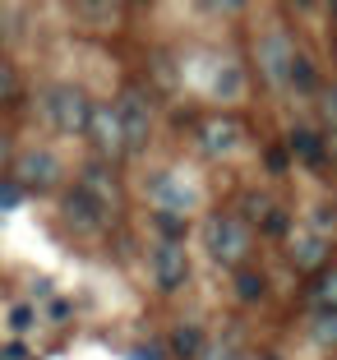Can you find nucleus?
I'll list each match as a JSON object with an SVG mask.
<instances>
[{"label":"nucleus","mask_w":337,"mask_h":360,"mask_svg":"<svg viewBox=\"0 0 337 360\" xmlns=\"http://www.w3.org/2000/svg\"><path fill=\"white\" fill-rule=\"evenodd\" d=\"M203 245H208V259L222 268H236L250 250V222L236 217V212H217L203 222Z\"/></svg>","instance_id":"1"},{"label":"nucleus","mask_w":337,"mask_h":360,"mask_svg":"<svg viewBox=\"0 0 337 360\" xmlns=\"http://www.w3.org/2000/svg\"><path fill=\"white\" fill-rule=\"evenodd\" d=\"M46 116L61 134H88V120H93V106H88L84 88L74 84H56L46 93Z\"/></svg>","instance_id":"2"},{"label":"nucleus","mask_w":337,"mask_h":360,"mask_svg":"<svg viewBox=\"0 0 337 360\" xmlns=\"http://www.w3.org/2000/svg\"><path fill=\"white\" fill-rule=\"evenodd\" d=\"M148 273H153V286L158 291H180V286L190 282V255H185V245L176 240H158L153 245V255H148Z\"/></svg>","instance_id":"3"},{"label":"nucleus","mask_w":337,"mask_h":360,"mask_svg":"<svg viewBox=\"0 0 337 360\" xmlns=\"http://www.w3.org/2000/svg\"><path fill=\"white\" fill-rule=\"evenodd\" d=\"M291 60H295V42L286 37L282 28H273V32L259 37V65H264V79L273 88H286V79H291Z\"/></svg>","instance_id":"4"},{"label":"nucleus","mask_w":337,"mask_h":360,"mask_svg":"<svg viewBox=\"0 0 337 360\" xmlns=\"http://www.w3.org/2000/svg\"><path fill=\"white\" fill-rule=\"evenodd\" d=\"M116 116H120V134H125V153H144L148 134H153V111H148V102L139 93H120Z\"/></svg>","instance_id":"5"},{"label":"nucleus","mask_w":337,"mask_h":360,"mask_svg":"<svg viewBox=\"0 0 337 360\" xmlns=\"http://www.w3.org/2000/svg\"><path fill=\"white\" fill-rule=\"evenodd\" d=\"M153 203H158V212H171V217H190V212L199 208V190H194L185 176H162L158 185H153Z\"/></svg>","instance_id":"6"},{"label":"nucleus","mask_w":337,"mask_h":360,"mask_svg":"<svg viewBox=\"0 0 337 360\" xmlns=\"http://www.w3.org/2000/svg\"><path fill=\"white\" fill-rule=\"evenodd\" d=\"M199 148L208 153V158H231L236 148H241V125H236L231 116H212L199 125Z\"/></svg>","instance_id":"7"},{"label":"nucleus","mask_w":337,"mask_h":360,"mask_svg":"<svg viewBox=\"0 0 337 360\" xmlns=\"http://www.w3.org/2000/svg\"><path fill=\"white\" fill-rule=\"evenodd\" d=\"M88 134H93V143H97V153H102V158H120V153H125V134H120L116 106H93Z\"/></svg>","instance_id":"8"},{"label":"nucleus","mask_w":337,"mask_h":360,"mask_svg":"<svg viewBox=\"0 0 337 360\" xmlns=\"http://www.w3.org/2000/svg\"><path fill=\"white\" fill-rule=\"evenodd\" d=\"M56 180H61V162H56V153L37 148V153H23V158H19V185H23V190H51Z\"/></svg>","instance_id":"9"},{"label":"nucleus","mask_w":337,"mask_h":360,"mask_svg":"<svg viewBox=\"0 0 337 360\" xmlns=\"http://www.w3.org/2000/svg\"><path fill=\"white\" fill-rule=\"evenodd\" d=\"M65 217H70L74 226H84V231H102L106 217H111V208H102L84 185H74V190L65 194Z\"/></svg>","instance_id":"10"},{"label":"nucleus","mask_w":337,"mask_h":360,"mask_svg":"<svg viewBox=\"0 0 337 360\" xmlns=\"http://www.w3.org/2000/svg\"><path fill=\"white\" fill-rule=\"evenodd\" d=\"M324 250H328V236L319 231H295L291 236V259H295V268H319L324 264Z\"/></svg>","instance_id":"11"},{"label":"nucleus","mask_w":337,"mask_h":360,"mask_svg":"<svg viewBox=\"0 0 337 360\" xmlns=\"http://www.w3.org/2000/svg\"><path fill=\"white\" fill-rule=\"evenodd\" d=\"M291 153L305 162V167H324V162H328V143L314 134V129H305V125L291 129Z\"/></svg>","instance_id":"12"},{"label":"nucleus","mask_w":337,"mask_h":360,"mask_svg":"<svg viewBox=\"0 0 337 360\" xmlns=\"http://www.w3.org/2000/svg\"><path fill=\"white\" fill-rule=\"evenodd\" d=\"M212 97H222V102H236V97L245 93V70L236 60H222L217 65V75H212Z\"/></svg>","instance_id":"13"},{"label":"nucleus","mask_w":337,"mask_h":360,"mask_svg":"<svg viewBox=\"0 0 337 360\" xmlns=\"http://www.w3.org/2000/svg\"><path fill=\"white\" fill-rule=\"evenodd\" d=\"M88 194H93L102 208H116V199H120V190H116V180H111V171L106 167H88L84 171V180H79Z\"/></svg>","instance_id":"14"},{"label":"nucleus","mask_w":337,"mask_h":360,"mask_svg":"<svg viewBox=\"0 0 337 360\" xmlns=\"http://www.w3.org/2000/svg\"><path fill=\"white\" fill-rule=\"evenodd\" d=\"M286 88H295V93H305V97H314V93H319V75H314V65H310V56H305V51H295Z\"/></svg>","instance_id":"15"},{"label":"nucleus","mask_w":337,"mask_h":360,"mask_svg":"<svg viewBox=\"0 0 337 360\" xmlns=\"http://www.w3.org/2000/svg\"><path fill=\"white\" fill-rule=\"evenodd\" d=\"M171 351H176V356H185V360H194L203 351V333L194 328V323H180V328L171 333Z\"/></svg>","instance_id":"16"},{"label":"nucleus","mask_w":337,"mask_h":360,"mask_svg":"<svg viewBox=\"0 0 337 360\" xmlns=\"http://www.w3.org/2000/svg\"><path fill=\"white\" fill-rule=\"evenodd\" d=\"M264 291H268V282H264L259 273H254V268H241V273H236V296H241L245 305L264 300Z\"/></svg>","instance_id":"17"},{"label":"nucleus","mask_w":337,"mask_h":360,"mask_svg":"<svg viewBox=\"0 0 337 360\" xmlns=\"http://www.w3.org/2000/svg\"><path fill=\"white\" fill-rule=\"evenodd\" d=\"M194 360H241V347H236V338L227 333V338H212V342H203V351Z\"/></svg>","instance_id":"18"},{"label":"nucleus","mask_w":337,"mask_h":360,"mask_svg":"<svg viewBox=\"0 0 337 360\" xmlns=\"http://www.w3.org/2000/svg\"><path fill=\"white\" fill-rule=\"evenodd\" d=\"M314 309H337V268L319 273V282H314Z\"/></svg>","instance_id":"19"},{"label":"nucleus","mask_w":337,"mask_h":360,"mask_svg":"<svg viewBox=\"0 0 337 360\" xmlns=\"http://www.w3.org/2000/svg\"><path fill=\"white\" fill-rule=\"evenodd\" d=\"M5 323H10V333H32V323H37V305H28V300H19V305H10V314H5Z\"/></svg>","instance_id":"20"},{"label":"nucleus","mask_w":337,"mask_h":360,"mask_svg":"<svg viewBox=\"0 0 337 360\" xmlns=\"http://www.w3.org/2000/svg\"><path fill=\"white\" fill-rule=\"evenodd\" d=\"M314 342L319 347H333L337 342V309H319L314 314Z\"/></svg>","instance_id":"21"},{"label":"nucleus","mask_w":337,"mask_h":360,"mask_svg":"<svg viewBox=\"0 0 337 360\" xmlns=\"http://www.w3.org/2000/svg\"><path fill=\"white\" fill-rule=\"evenodd\" d=\"M268 212H273V199H268V194H245V217H250V222L264 226Z\"/></svg>","instance_id":"22"},{"label":"nucleus","mask_w":337,"mask_h":360,"mask_svg":"<svg viewBox=\"0 0 337 360\" xmlns=\"http://www.w3.org/2000/svg\"><path fill=\"white\" fill-rule=\"evenodd\" d=\"M319 116L337 129V88H324V93H319Z\"/></svg>","instance_id":"23"},{"label":"nucleus","mask_w":337,"mask_h":360,"mask_svg":"<svg viewBox=\"0 0 337 360\" xmlns=\"http://www.w3.org/2000/svg\"><path fill=\"white\" fill-rule=\"evenodd\" d=\"M14 93H19V79H14L10 60H0V97H14Z\"/></svg>","instance_id":"24"},{"label":"nucleus","mask_w":337,"mask_h":360,"mask_svg":"<svg viewBox=\"0 0 337 360\" xmlns=\"http://www.w3.org/2000/svg\"><path fill=\"white\" fill-rule=\"evenodd\" d=\"M0 360H28V347H23L19 338H14V342H5V347H0Z\"/></svg>","instance_id":"25"},{"label":"nucleus","mask_w":337,"mask_h":360,"mask_svg":"<svg viewBox=\"0 0 337 360\" xmlns=\"http://www.w3.org/2000/svg\"><path fill=\"white\" fill-rule=\"evenodd\" d=\"M129 360H162V347H158V342H148V347H134V351H129Z\"/></svg>","instance_id":"26"},{"label":"nucleus","mask_w":337,"mask_h":360,"mask_svg":"<svg viewBox=\"0 0 337 360\" xmlns=\"http://www.w3.org/2000/svg\"><path fill=\"white\" fill-rule=\"evenodd\" d=\"M46 314H51L56 323H61V319H70V300H61V296H56L51 305H46Z\"/></svg>","instance_id":"27"},{"label":"nucleus","mask_w":337,"mask_h":360,"mask_svg":"<svg viewBox=\"0 0 337 360\" xmlns=\"http://www.w3.org/2000/svg\"><path fill=\"white\" fill-rule=\"evenodd\" d=\"M268 171H286V153H282V148L268 153Z\"/></svg>","instance_id":"28"},{"label":"nucleus","mask_w":337,"mask_h":360,"mask_svg":"<svg viewBox=\"0 0 337 360\" xmlns=\"http://www.w3.org/2000/svg\"><path fill=\"white\" fill-rule=\"evenodd\" d=\"M19 203V190H10V185H0V208H14Z\"/></svg>","instance_id":"29"},{"label":"nucleus","mask_w":337,"mask_h":360,"mask_svg":"<svg viewBox=\"0 0 337 360\" xmlns=\"http://www.w3.org/2000/svg\"><path fill=\"white\" fill-rule=\"evenodd\" d=\"M5 162H10V134L0 129V167H5Z\"/></svg>","instance_id":"30"},{"label":"nucleus","mask_w":337,"mask_h":360,"mask_svg":"<svg viewBox=\"0 0 337 360\" xmlns=\"http://www.w3.org/2000/svg\"><path fill=\"white\" fill-rule=\"evenodd\" d=\"M212 10H231V5H241V0H208Z\"/></svg>","instance_id":"31"},{"label":"nucleus","mask_w":337,"mask_h":360,"mask_svg":"<svg viewBox=\"0 0 337 360\" xmlns=\"http://www.w3.org/2000/svg\"><path fill=\"white\" fill-rule=\"evenodd\" d=\"M328 158L337 162V129H333V139H328Z\"/></svg>","instance_id":"32"},{"label":"nucleus","mask_w":337,"mask_h":360,"mask_svg":"<svg viewBox=\"0 0 337 360\" xmlns=\"http://www.w3.org/2000/svg\"><path fill=\"white\" fill-rule=\"evenodd\" d=\"M268 360H277V356H268Z\"/></svg>","instance_id":"33"}]
</instances>
